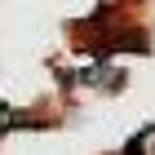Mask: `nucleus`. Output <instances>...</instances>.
<instances>
[{
	"label": "nucleus",
	"mask_w": 155,
	"mask_h": 155,
	"mask_svg": "<svg viewBox=\"0 0 155 155\" xmlns=\"http://www.w3.org/2000/svg\"><path fill=\"white\" fill-rule=\"evenodd\" d=\"M18 124H22V115H18L9 102H0V137H5V133H13Z\"/></svg>",
	"instance_id": "nucleus-1"
}]
</instances>
